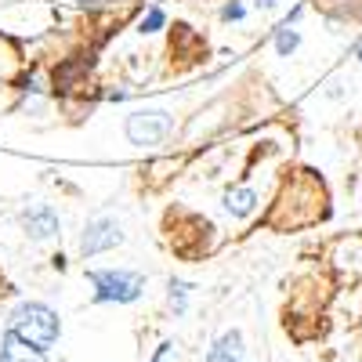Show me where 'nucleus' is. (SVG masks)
Instances as JSON below:
<instances>
[{"label": "nucleus", "mask_w": 362, "mask_h": 362, "mask_svg": "<svg viewBox=\"0 0 362 362\" xmlns=\"http://www.w3.org/2000/svg\"><path fill=\"white\" fill-rule=\"evenodd\" d=\"M8 329L11 334H18L25 344H33L40 351H51L58 334H62V322H58V315L40 305V300H25V305H18L8 319Z\"/></svg>", "instance_id": "1"}, {"label": "nucleus", "mask_w": 362, "mask_h": 362, "mask_svg": "<svg viewBox=\"0 0 362 362\" xmlns=\"http://www.w3.org/2000/svg\"><path fill=\"white\" fill-rule=\"evenodd\" d=\"M87 279L95 286L98 305H131L145 290V276L134 268H98V272H87Z\"/></svg>", "instance_id": "2"}, {"label": "nucleus", "mask_w": 362, "mask_h": 362, "mask_svg": "<svg viewBox=\"0 0 362 362\" xmlns=\"http://www.w3.org/2000/svg\"><path fill=\"white\" fill-rule=\"evenodd\" d=\"M174 131V116L163 109H138L127 116V141L131 145H160Z\"/></svg>", "instance_id": "3"}, {"label": "nucleus", "mask_w": 362, "mask_h": 362, "mask_svg": "<svg viewBox=\"0 0 362 362\" xmlns=\"http://www.w3.org/2000/svg\"><path fill=\"white\" fill-rule=\"evenodd\" d=\"M124 243V232H119V225L112 218H98V221H90L83 239H80V254L83 257H95V254H105L112 247Z\"/></svg>", "instance_id": "4"}, {"label": "nucleus", "mask_w": 362, "mask_h": 362, "mask_svg": "<svg viewBox=\"0 0 362 362\" xmlns=\"http://www.w3.org/2000/svg\"><path fill=\"white\" fill-rule=\"evenodd\" d=\"M22 225H25V232L33 235V239H51V235H58V214H54L47 203H40V206H33V210H25Z\"/></svg>", "instance_id": "5"}, {"label": "nucleus", "mask_w": 362, "mask_h": 362, "mask_svg": "<svg viewBox=\"0 0 362 362\" xmlns=\"http://www.w3.org/2000/svg\"><path fill=\"white\" fill-rule=\"evenodd\" d=\"M44 355H47V351L25 344L18 334H11V329L4 334V341H0V362H47Z\"/></svg>", "instance_id": "6"}, {"label": "nucleus", "mask_w": 362, "mask_h": 362, "mask_svg": "<svg viewBox=\"0 0 362 362\" xmlns=\"http://www.w3.org/2000/svg\"><path fill=\"white\" fill-rule=\"evenodd\" d=\"M206 362H247V355H243V334H239V329H225V334L214 341V348H210Z\"/></svg>", "instance_id": "7"}, {"label": "nucleus", "mask_w": 362, "mask_h": 362, "mask_svg": "<svg viewBox=\"0 0 362 362\" xmlns=\"http://www.w3.org/2000/svg\"><path fill=\"white\" fill-rule=\"evenodd\" d=\"M254 206H257V192L254 189H232V192H225V210L235 214V218L254 214Z\"/></svg>", "instance_id": "8"}, {"label": "nucleus", "mask_w": 362, "mask_h": 362, "mask_svg": "<svg viewBox=\"0 0 362 362\" xmlns=\"http://www.w3.org/2000/svg\"><path fill=\"white\" fill-rule=\"evenodd\" d=\"M297 44H300V37H297V29H279V37H276V54L279 58H290L293 51H297Z\"/></svg>", "instance_id": "9"}, {"label": "nucleus", "mask_w": 362, "mask_h": 362, "mask_svg": "<svg viewBox=\"0 0 362 362\" xmlns=\"http://www.w3.org/2000/svg\"><path fill=\"white\" fill-rule=\"evenodd\" d=\"M170 308H174V315H185V308H189V283H170Z\"/></svg>", "instance_id": "10"}, {"label": "nucleus", "mask_w": 362, "mask_h": 362, "mask_svg": "<svg viewBox=\"0 0 362 362\" xmlns=\"http://www.w3.org/2000/svg\"><path fill=\"white\" fill-rule=\"evenodd\" d=\"M163 22H167V15H163V8H148L138 29H141V33H156V29H163Z\"/></svg>", "instance_id": "11"}, {"label": "nucleus", "mask_w": 362, "mask_h": 362, "mask_svg": "<svg viewBox=\"0 0 362 362\" xmlns=\"http://www.w3.org/2000/svg\"><path fill=\"white\" fill-rule=\"evenodd\" d=\"M243 15H247V11H243V4H228V8L221 11V18H225V22H239Z\"/></svg>", "instance_id": "12"}, {"label": "nucleus", "mask_w": 362, "mask_h": 362, "mask_svg": "<svg viewBox=\"0 0 362 362\" xmlns=\"http://www.w3.org/2000/svg\"><path fill=\"white\" fill-rule=\"evenodd\" d=\"M167 351H170V344H160V348H156V355H153V362H163V355H167Z\"/></svg>", "instance_id": "13"}, {"label": "nucleus", "mask_w": 362, "mask_h": 362, "mask_svg": "<svg viewBox=\"0 0 362 362\" xmlns=\"http://www.w3.org/2000/svg\"><path fill=\"white\" fill-rule=\"evenodd\" d=\"M355 54H358V62H362V47H358V51H355Z\"/></svg>", "instance_id": "14"}, {"label": "nucleus", "mask_w": 362, "mask_h": 362, "mask_svg": "<svg viewBox=\"0 0 362 362\" xmlns=\"http://www.w3.org/2000/svg\"><path fill=\"white\" fill-rule=\"evenodd\" d=\"M257 4H272V0H257Z\"/></svg>", "instance_id": "15"}]
</instances>
